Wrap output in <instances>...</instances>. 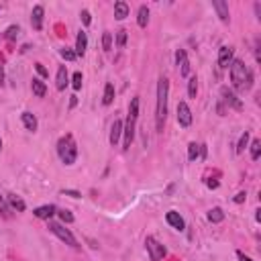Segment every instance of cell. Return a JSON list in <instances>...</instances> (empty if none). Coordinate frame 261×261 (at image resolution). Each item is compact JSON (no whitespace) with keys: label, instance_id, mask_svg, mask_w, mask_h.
<instances>
[{"label":"cell","instance_id":"1","mask_svg":"<svg viewBox=\"0 0 261 261\" xmlns=\"http://www.w3.org/2000/svg\"><path fill=\"white\" fill-rule=\"evenodd\" d=\"M231 82H233V88L237 92H247L253 86V73L245 66L243 59L231 61Z\"/></svg>","mask_w":261,"mask_h":261},{"label":"cell","instance_id":"2","mask_svg":"<svg viewBox=\"0 0 261 261\" xmlns=\"http://www.w3.org/2000/svg\"><path fill=\"white\" fill-rule=\"evenodd\" d=\"M167 94H169V80L161 76L159 82H157V108H155V127H157V133H164V127H166Z\"/></svg>","mask_w":261,"mask_h":261},{"label":"cell","instance_id":"3","mask_svg":"<svg viewBox=\"0 0 261 261\" xmlns=\"http://www.w3.org/2000/svg\"><path fill=\"white\" fill-rule=\"evenodd\" d=\"M137 119H139V96H135L133 100H131L127 120L122 122V149H129L133 145V141H135Z\"/></svg>","mask_w":261,"mask_h":261},{"label":"cell","instance_id":"4","mask_svg":"<svg viewBox=\"0 0 261 261\" xmlns=\"http://www.w3.org/2000/svg\"><path fill=\"white\" fill-rule=\"evenodd\" d=\"M57 155L66 166H73L78 159V145L73 141V135H64L57 141Z\"/></svg>","mask_w":261,"mask_h":261},{"label":"cell","instance_id":"5","mask_svg":"<svg viewBox=\"0 0 261 261\" xmlns=\"http://www.w3.org/2000/svg\"><path fill=\"white\" fill-rule=\"evenodd\" d=\"M47 227H49V231H51L59 241H64L66 245H70L71 249H80V243H78V239L71 235L70 229H66L64 225H59V222H53V220H47Z\"/></svg>","mask_w":261,"mask_h":261},{"label":"cell","instance_id":"6","mask_svg":"<svg viewBox=\"0 0 261 261\" xmlns=\"http://www.w3.org/2000/svg\"><path fill=\"white\" fill-rule=\"evenodd\" d=\"M145 247H147V251H149V257H151V261H161L166 257V247L161 245L155 237H147L145 239Z\"/></svg>","mask_w":261,"mask_h":261},{"label":"cell","instance_id":"7","mask_svg":"<svg viewBox=\"0 0 261 261\" xmlns=\"http://www.w3.org/2000/svg\"><path fill=\"white\" fill-rule=\"evenodd\" d=\"M220 96H222V102H225L229 108H235V110H243V102L239 100V96L235 94L231 88H220Z\"/></svg>","mask_w":261,"mask_h":261},{"label":"cell","instance_id":"8","mask_svg":"<svg viewBox=\"0 0 261 261\" xmlns=\"http://www.w3.org/2000/svg\"><path fill=\"white\" fill-rule=\"evenodd\" d=\"M178 122L184 129H188L192 125V110L186 102H178Z\"/></svg>","mask_w":261,"mask_h":261},{"label":"cell","instance_id":"9","mask_svg":"<svg viewBox=\"0 0 261 261\" xmlns=\"http://www.w3.org/2000/svg\"><path fill=\"white\" fill-rule=\"evenodd\" d=\"M176 64H178V70L184 78L190 76V61H188V55H186L184 49H178L176 51Z\"/></svg>","mask_w":261,"mask_h":261},{"label":"cell","instance_id":"10","mask_svg":"<svg viewBox=\"0 0 261 261\" xmlns=\"http://www.w3.org/2000/svg\"><path fill=\"white\" fill-rule=\"evenodd\" d=\"M213 8L216 10V15L222 23H229L231 21V12H229V4L225 0H213Z\"/></svg>","mask_w":261,"mask_h":261},{"label":"cell","instance_id":"11","mask_svg":"<svg viewBox=\"0 0 261 261\" xmlns=\"http://www.w3.org/2000/svg\"><path fill=\"white\" fill-rule=\"evenodd\" d=\"M43 15H45V8H43L41 4L33 6L31 23H33V29H35V31H41V29H43Z\"/></svg>","mask_w":261,"mask_h":261},{"label":"cell","instance_id":"12","mask_svg":"<svg viewBox=\"0 0 261 261\" xmlns=\"http://www.w3.org/2000/svg\"><path fill=\"white\" fill-rule=\"evenodd\" d=\"M57 213V208L53 204H45V206H39V208H35L33 210V214L37 218H41V220H51V216Z\"/></svg>","mask_w":261,"mask_h":261},{"label":"cell","instance_id":"13","mask_svg":"<svg viewBox=\"0 0 261 261\" xmlns=\"http://www.w3.org/2000/svg\"><path fill=\"white\" fill-rule=\"evenodd\" d=\"M166 220H167V225L173 227L176 231H184V227H186L184 218L180 216V213H176V210H169V213L166 214Z\"/></svg>","mask_w":261,"mask_h":261},{"label":"cell","instance_id":"14","mask_svg":"<svg viewBox=\"0 0 261 261\" xmlns=\"http://www.w3.org/2000/svg\"><path fill=\"white\" fill-rule=\"evenodd\" d=\"M233 61V47H220L218 49V68H229Z\"/></svg>","mask_w":261,"mask_h":261},{"label":"cell","instance_id":"15","mask_svg":"<svg viewBox=\"0 0 261 261\" xmlns=\"http://www.w3.org/2000/svg\"><path fill=\"white\" fill-rule=\"evenodd\" d=\"M120 137H122V120H115L113 127H110V145L117 147Z\"/></svg>","mask_w":261,"mask_h":261},{"label":"cell","instance_id":"16","mask_svg":"<svg viewBox=\"0 0 261 261\" xmlns=\"http://www.w3.org/2000/svg\"><path fill=\"white\" fill-rule=\"evenodd\" d=\"M68 70H66V66H59V70H57V78H55V86H57V90L59 92H64L66 88H68Z\"/></svg>","mask_w":261,"mask_h":261},{"label":"cell","instance_id":"17","mask_svg":"<svg viewBox=\"0 0 261 261\" xmlns=\"http://www.w3.org/2000/svg\"><path fill=\"white\" fill-rule=\"evenodd\" d=\"M21 120H23V125H24V129L27 131H37V127H39V122H37V117L33 115V113H23L21 115Z\"/></svg>","mask_w":261,"mask_h":261},{"label":"cell","instance_id":"18","mask_svg":"<svg viewBox=\"0 0 261 261\" xmlns=\"http://www.w3.org/2000/svg\"><path fill=\"white\" fill-rule=\"evenodd\" d=\"M86 47H88V35L84 31L78 33V39H76V55H86Z\"/></svg>","mask_w":261,"mask_h":261},{"label":"cell","instance_id":"19","mask_svg":"<svg viewBox=\"0 0 261 261\" xmlns=\"http://www.w3.org/2000/svg\"><path fill=\"white\" fill-rule=\"evenodd\" d=\"M6 202H8V206H10L12 210H17V213H23V210L27 208V204H24L17 194H8V196H6Z\"/></svg>","mask_w":261,"mask_h":261},{"label":"cell","instance_id":"20","mask_svg":"<svg viewBox=\"0 0 261 261\" xmlns=\"http://www.w3.org/2000/svg\"><path fill=\"white\" fill-rule=\"evenodd\" d=\"M31 88H33V94H35L37 98H43V96L47 94V86H45V82L39 80V78H33Z\"/></svg>","mask_w":261,"mask_h":261},{"label":"cell","instance_id":"21","mask_svg":"<svg viewBox=\"0 0 261 261\" xmlns=\"http://www.w3.org/2000/svg\"><path fill=\"white\" fill-rule=\"evenodd\" d=\"M115 17L119 21L127 19L129 17V4L125 2V0H119V2H115Z\"/></svg>","mask_w":261,"mask_h":261},{"label":"cell","instance_id":"22","mask_svg":"<svg viewBox=\"0 0 261 261\" xmlns=\"http://www.w3.org/2000/svg\"><path fill=\"white\" fill-rule=\"evenodd\" d=\"M115 102V84H106L104 86V96H102V104L104 106H110V104H113Z\"/></svg>","mask_w":261,"mask_h":261},{"label":"cell","instance_id":"23","mask_svg":"<svg viewBox=\"0 0 261 261\" xmlns=\"http://www.w3.org/2000/svg\"><path fill=\"white\" fill-rule=\"evenodd\" d=\"M147 23H149V8L143 4V6H139V12H137V24H139L141 29H145Z\"/></svg>","mask_w":261,"mask_h":261},{"label":"cell","instance_id":"24","mask_svg":"<svg viewBox=\"0 0 261 261\" xmlns=\"http://www.w3.org/2000/svg\"><path fill=\"white\" fill-rule=\"evenodd\" d=\"M208 220L210 222H222V220H225V213H222V208H213V210H210Z\"/></svg>","mask_w":261,"mask_h":261},{"label":"cell","instance_id":"25","mask_svg":"<svg viewBox=\"0 0 261 261\" xmlns=\"http://www.w3.org/2000/svg\"><path fill=\"white\" fill-rule=\"evenodd\" d=\"M0 214H2L4 218H10V216H12V208L8 206V202H6L4 196H0Z\"/></svg>","mask_w":261,"mask_h":261},{"label":"cell","instance_id":"26","mask_svg":"<svg viewBox=\"0 0 261 261\" xmlns=\"http://www.w3.org/2000/svg\"><path fill=\"white\" fill-rule=\"evenodd\" d=\"M198 155H200V145H198V143H190L188 145V159L190 161H196Z\"/></svg>","mask_w":261,"mask_h":261},{"label":"cell","instance_id":"27","mask_svg":"<svg viewBox=\"0 0 261 261\" xmlns=\"http://www.w3.org/2000/svg\"><path fill=\"white\" fill-rule=\"evenodd\" d=\"M102 49L104 51H110V49H113V33H108V31L102 33Z\"/></svg>","mask_w":261,"mask_h":261},{"label":"cell","instance_id":"28","mask_svg":"<svg viewBox=\"0 0 261 261\" xmlns=\"http://www.w3.org/2000/svg\"><path fill=\"white\" fill-rule=\"evenodd\" d=\"M247 145H249V131H245V133L241 135V139H239V143H237V153H243Z\"/></svg>","mask_w":261,"mask_h":261},{"label":"cell","instance_id":"29","mask_svg":"<svg viewBox=\"0 0 261 261\" xmlns=\"http://www.w3.org/2000/svg\"><path fill=\"white\" fill-rule=\"evenodd\" d=\"M57 216H59V220H61V222H68V225H70V222H73V214L70 213L68 208L57 210Z\"/></svg>","mask_w":261,"mask_h":261},{"label":"cell","instance_id":"30","mask_svg":"<svg viewBox=\"0 0 261 261\" xmlns=\"http://www.w3.org/2000/svg\"><path fill=\"white\" fill-rule=\"evenodd\" d=\"M188 94H190V98H196V94H198V80H196V76H192L188 80Z\"/></svg>","mask_w":261,"mask_h":261},{"label":"cell","instance_id":"31","mask_svg":"<svg viewBox=\"0 0 261 261\" xmlns=\"http://www.w3.org/2000/svg\"><path fill=\"white\" fill-rule=\"evenodd\" d=\"M259 155H261V141L253 139L251 141V159H259Z\"/></svg>","mask_w":261,"mask_h":261},{"label":"cell","instance_id":"32","mask_svg":"<svg viewBox=\"0 0 261 261\" xmlns=\"http://www.w3.org/2000/svg\"><path fill=\"white\" fill-rule=\"evenodd\" d=\"M125 45H127V31L120 29V31H117V47L122 49Z\"/></svg>","mask_w":261,"mask_h":261},{"label":"cell","instance_id":"33","mask_svg":"<svg viewBox=\"0 0 261 261\" xmlns=\"http://www.w3.org/2000/svg\"><path fill=\"white\" fill-rule=\"evenodd\" d=\"M82 82H84L82 71H76V73L71 76V88H73V90H80V88H82Z\"/></svg>","mask_w":261,"mask_h":261},{"label":"cell","instance_id":"34","mask_svg":"<svg viewBox=\"0 0 261 261\" xmlns=\"http://www.w3.org/2000/svg\"><path fill=\"white\" fill-rule=\"evenodd\" d=\"M61 57H64V59H68V61H73V59H76L78 55H76V51H71V49H61Z\"/></svg>","mask_w":261,"mask_h":261},{"label":"cell","instance_id":"35","mask_svg":"<svg viewBox=\"0 0 261 261\" xmlns=\"http://www.w3.org/2000/svg\"><path fill=\"white\" fill-rule=\"evenodd\" d=\"M17 35H19V27H15V24H12V27H8V31H6V39H17Z\"/></svg>","mask_w":261,"mask_h":261},{"label":"cell","instance_id":"36","mask_svg":"<svg viewBox=\"0 0 261 261\" xmlns=\"http://www.w3.org/2000/svg\"><path fill=\"white\" fill-rule=\"evenodd\" d=\"M80 19H82L84 24H90V21H92V17H90L88 10H82V12H80Z\"/></svg>","mask_w":261,"mask_h":261},{"label":"cell","instance_id":"37","mask_svg":"<svg viewBox=\"0 0 261 261\" xmlns=\"http://www.w3.org/2000/svg\"><path fill=\"white\" fill-rule=\"evenodd\" d=\"M61 194H64V196H71V198H80L82 196L78 190H61Z\"/></svg>","mask_w":261,"mask_h":261},{"label":"cell","instance_id":"38","mask_svg":"<svg viewBox=\"0 0 261 261\" xmlns=\"http://www.w3.org/2000/svg\"><path fill=\"white\" fill-rule=\"evenodd\" d=\"M35 70H37V71H39V76H43V78L47 76V70L43 68V64H35Z\"/></svg>","mask_w":261,"mask_h":261},{"label":"cell","instance_id":"39","mask_svg":"<svg viewBox=\"0 0 261 261\" xmlns=\"http://www.w3.org/2000/svg\"><path fill=\"white\" fill-rule=\"evenodd\" d=\"M245 198H247V194H245V192H239L237 196H235V202L241 204V202H245Z\"/></svg>","mask_w":261,"mask_h":261},{"label":"cell","instance_id":"40","mask_svg":"<svg viewBox=\"0 0 261 261\" xmlns=\"http://www.w3.org/2000/svg\"><path fill=\"white\" fill-rule=\"evenodd\" d=\"M237 257H239V261H253L251 257H247L243 251H237Z\"/></svg>","mask_w":261,"mask_h":261},{"label":"cell","instance_id":"41","mask_svg":"<svg viewBox=\"0 0 261 261\" xmlns=\"http://www.w3.org/2000/svg\"><path fill=\"white\" fill-rule=\"evenodd\" d=\"M78 104V96H71V100H70V106L73 108V106H76Z\"/></svg>","mask_w":261,"mask_h":261},{"label":"cell","instance_id":"42","mask_svg":"<svg viewBox=\"0 0 261 261\" xmlns=\"http://www.w3.org/2000/svg\"><path fill=\"white\" fill-rule=\"evenodd\" d=\"M208 188H218V182H213V180H208Z\"/></svg>","mask_w":261,"mask_h":261},{"label":"cell","instance_id":"43","mask_svg":"<svg viewBox=\"0 0 261 261\" xmlns=\"http://www.w3.org/2000/svg\"><path fill=\"white\" fill-rule=\"evenodd\" d=\"M2 80H4V71H2V68H0V84H2Z\"/></svg>","mask_w":261,"mask_h":261},{"label":"cell","instance_id":"44","mask_svg":"<svg viewBox=\"0 0 261 261\" xmlns=\"http://www.w3.org/2000/svg\"><path fill=\"white\" fill-rule=\"evenodd\" d=\"M0 149H2V139H0Z\"/></svg>","mask_w":261,"mask_h":261}]
</instances>
